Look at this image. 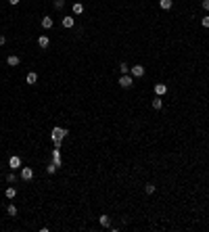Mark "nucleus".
Returning <instances> with one entry per match:
<instances>
[{"mask_svg":"<svg viewBox=\"0 0 209 232\" xmlns=\"http://www.w3.org/2000/svg\"><path fill=\"white\" fill-rule=\"evenodd\" d=\"M130 75H132V78H142V75H144V67H142V65H134V67L130 69Z\"/></svg>","mask_w":209,"mask_h":232,"instance_id":"f257e3e1","label":"nucleus"},{"mask_svg":"<svg viewBox=\"0 0 209 232\" xmlns=\"http://www.w3.org/2000/svg\"><path fill=\"white\" fill-rule=\"evenodd\" d=\"M119 84H121V88H130V86L134 84V78L126 73V75H121V78H119Z\"/></svg>","mask_w":209,"mask_h":232,"instance_id":"f03ea898","label":"nucleus"},{"mask_svg":"<svg viewBox=\"0 0 209 232\" xmlns=\"http://www.w3.org/2000/svg\"><path fill=\"white\" fill-rule=\"evenodd\" d=\"M32 178H34V169H32V167H21V180L27 182V180H32Z\"/></svg>","mask_w":209,"mask_h":232,"instance_id":"7ed1b4c3","label":"nucleus"},{"mask_svg":"<svg viewBox=\"0 0 209 232\" xmlns=\"http://www.w3.org/2000/svg\"><path fill=\"white\" fill-rule=\"evenodd\" d=\"M9 167H11V169H21V159H19L17 155L11 157V159H9Z\"/></svg>","mask_w":209,"mask_h":232,"instance_id":"20e7f679","label":"nucleus"},{"mask_svg":"<svg viewBox=\"0 0 209 232\" xmlns=\"http://www.w3.org/2000/svg\"><path fill=\"white\" fill-rule=\"evenodd\" d=\"M67 134H69V132L63 130V128H55V130H52V136H55V138H65Z\"/></svg>","mask_w":209,"mask_h":232,"instance_id":"39448f33","label":"nucleus"},{"mask_svg":"<svg viewBox=\"0 0 209 232\" xmlns=\"http://www.w3.org/2000/svg\"><path fill=\"white\" fill-rule=\"evenodd\" d=\"M165 92H167V86L165 84H155V94L157 96H163Z\"/></svg>","mask_w":209,"mask_h":232,"instance_id":"423d86ee","label":"nucleus"},{"mask_svg":"<svg viewBox=\"0 0 209 232\" xmlns=\"http://www.w3.org/2000/svg\"><path fill=\"white\" fill-rule=\"evenodd\" d=\"M48 44H50V40H48L46 36H40L38 38V46L40 48H48Z\"/></svg>","mask_w":209,"mask_h":232,"instance_id":"0eeeda50","label":"nucleus"},{"mask_svg":"<svg viewBox=\"0 0 209 232\" xmlns=\"http://www.w3.org/2000/svg\"><path fill=\"white\" fill-rule=\"evenodd\" d=\"M6 63H9L11 67H17V65L21 63V59H19V57H15V55H13V57H9V59H6Z\"/></svg>","mask_w":209,"mask_h":232,"instance_id":"6e6552de","label":"nucleus"},{"mask_svg":"<svg viewBox=\"0 0 209 232\" xmlns=\"http://www.w3.org/2000/svg\"><path fill=\"white\" fill-rule=\"evenodd\" d=\"M73 23H75L73 17H63V27H73Z\"/></svg>","mask_w":209,"mask_h":232,"instance_id":"1a4fd4ad","label":"nucleus"},{"mask_svg":"<svg viewBox=\"0 0 209 232\" xmlns=\"http://www.w3.org/2000/svg\"><path fill=\"white\" fill-rule=\"evenodd\" d=\"M42 27H44V29H50V27H52V17H44V19H42Z\"/></svg>","mask_w":209,"mask_h":232,"instance_id":"9d476101","label":"nucleus"},{"mask_svg":"<svg viewBox=\"0 0 209 232\" xmlns=\"http://www.w3.org/2000/svg\"><path fill=\"white\" fill-rule=\"evenodd\" d=\"M159 6H161L163 11H169L172 9V0H159Z\"/></svg>","mask_w":209,"mask_h":232,"instance_id":"9b49d317","label":"nucleus"},{"mask_svg":"<svg viewBox=\"0 0 209 232\" xmlns=\"http://www.w3.org/2000/svg\"><path fill=\"white\" fill-rule=\"evenodd\" d=\"M52 163H55V165H61V153H59L57 149L52 151Z\"/></svg>","mask_w":209,"mask_h":232,"instance_id":"f8f14e48","label":"nucleus"},{"mask_svg":"<svg viewBox=\"0 0 209 232\" xmlns=\"http://www.w3.org/2000/svg\"><path fill=\"white\" fill-rule=\"evenodd\" d=\"M73 13H75V15L84 13V4H82V2H75V4H73Z\"/></svg>","mask_w":209,"mask_h":232,"instance_id":"ddd939ff","label":"nucleus"},{"mask_svg":"<svg viewBox=\"0 0 209 232\" xmlns=\"http://www.w3.org/2000/svg\"><path fill=\"white\" fill-rule=\"evenodd\" d=\"M4 195H6V199H15L17 190H15V188H6V190H4Z\"/></svg>","mask_w":209,"mask_h":232,"instance_id":"4468645a","label":"nucleus"},{"mask_svg":"<svg viewBox=\"0 0 209 232\" xmlns=\"http://www.w3.org/2000/svg\"><path fill=\"white\" fill-rule=\"evenodd\" d=\"M38 82V73H27V84H36Z\"/></svg>","mask_w":209,"mask_h":232,"instance_id":"2eb2a0df","label":"nucleus"},{"mask_svg":"<svg viewBox=\"0 0 209 232\" xmlns=\"http://www.w3.org/2000/svg\"><path fill=\"white\" fill-rule=\"evenodd\" d=\"M6 213H9V215H17V207H15V205H9V207H6Z\"/></svg>","mask_w":209,"mask_h":232,"instance_id":"dca6fc26","label":"nucleus"},{"mask_svg":"<svg viewBox=\"0 0 209 232\" xmlns=\"http://www.w3.org/2000/svg\"><path fill=\"white\" fill-rule=\"evenodd\" d=\"M101 226H103V228H107V226H109V215H101Z\"/></svg>","mask_w":209,"mask_h":232,"instance_id":"f3484780","label":"nucleus"},{"mask_svg":"<svg viewBox=\"0 0 209 232\" xmlns=\"http://www.w3.org/2000/svg\"><path fill=\"white\" fill-rule=\"evenodd\" d=\"M119 71H121V75H126V73L130 71V67L126 65V63H121V65H119Z\"/></svg>","mask_w":209,"mask_h":232,"instance_id":"a211bd4d","label":"nucleus"},{"mask_svg":"<svg viewBox=\"0 0 209 232\" xmlns=\"http://www.w3.org/2000/svg\"><path fill=\"white\" fill-rule=\"evenodd\" d=\"M57 167H59V165H55V163H50V165L46 167V172H48V174H55V172H57Z\"/></svg>","mask_w":209,"mask_h":232,"instance_id":"6ab92c4d","label":"nucleus"},{"mask_svg":"<svg viewBox=\"0 0 209 232\" xmlns=\"http://www.w3.org/2000/svg\"><path fill=\"white\" fill-rule=\"evenodd\" d=\"M161 98H155V101H153V109H161Z\"/></svg>","mask_w":209,"mask_h":232,"instance_id":"aec40b11","label":"nucleus"},{"mask_svg":"<svg viewBox=\"0 0 209 232\" xmlns=\"http://www.w3.org/2000/svg\"><path fill=\"white\" fill-rule=\"evenodd\" d=\"M144 190H146V195H153V192H155V184H146Z\"/></svg>","mask_w":209,"mask_h":232,"instance_id":"412c9836","label":"nucleus"},{"mask_svg":"<svg viewBox=\"0 0 209 232\" xmlns=\"http://www.w3.org/2000/svg\"><path fill=\"white\" fill-rule=\"evenodd\" d=\"M201 25H203V27H209V17H203V19H201Z\"/></svg>","mask_w":209,"mask_h":232,"instance_id":"4be33fe9","label":"nucleus"},{"mask_svg":"<svg viewBox=\"0 0 209 232\" xmlns=\"http://www.w3.org/2000/svg\"><path fill=\"white\" fill-rule=\"evenodd\" d=\"M50 138H52V142H55V146H61V140L63 138H55V136H50Z\"/></svg>","mask_w":209,"mask_h":232,"instance_id":"5701e85b","label":"nucleus"},{"mask_svg":"<svg viewBox=\"0 0 209 232\" xmlns=\"http://www.w3.org/2000/svg\"><path fill=\"white\" fill-rule=\"evenodd\" d=\"M63 4H65L63 0H57V2H55V6H57V9H63Z\"/></svg>","mask_w":209,"mask_h":232,"instance_id":"b1692460","label":"nucleus"},{"mask_svg":"<svg viewBox=\"0 0 209 232\" xmlns=\"http://www.w3.org/2000/svg\"><path fill=\"white\" fill-rule=\"evenodd\" d=\"M201 4H203V9H205V11H209V0H203Z\"/></svg>","mask_w":209,"mask_h":232,"instance_id":"393cba45","label":"nucleus"},{"mask_svg":"<svg viewBox=\"0 0 209 232\" xmlns=\"http://www.w3.org/2000/svg\"><path fill=\"white\" fill-rule=\"evenodd\" d=\"M6 180H9V182H15L17 178H15V174H9V176H6Z\"/></svg>","mask_w":209,"mask_h":232,"instance_id":"a878e982","label":"nucleus"},{"mask_svg":"<svg viewBox=\"0 0 209 232\" xmlns=\"http://www.w3.org/2000/svg\"><path fill=\"white\" fill-rule=\"evenodd\" d=\"M4 44H6V38H4V36H0V46H4Z\"/></svg>","mask_w":209,"mask_h":232,"instance_id":"bb28decb","label":"nucleus"},{"mask_svg":"<svg viewBox=\"0 0 209 232\" xmlns=\"http://www.w3.org/2000/svg\"><path fill=\"white\" fill-rule=\"evenodd\" d=\"M9 2H11V4H19V0H9Z\"/></svg>","mask_w":209,"mask_h":232,"instance_id":"cd10ccee","label":"nucleus"}]
</instances>
